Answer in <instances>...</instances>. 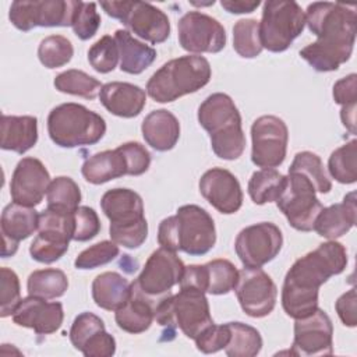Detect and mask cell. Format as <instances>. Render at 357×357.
I'll return each instance as SVG.
<instances>
[{"label":"cell","mask_w":357,"mask_h":357,"mask_svg":"<svg viewBox=\"0 0 357 357\" xmlns=\"http://www.w3.org/2000/svg\"><path fill=\"white\" fill-rule=\"evenodd\" d=\"M211 75V64L205 57L181 56L165 63L152 74L146 82V93L159 103L174 102L204 88Z\"/></svg>","instance_id":"5"},{"label":"cell","mask_w":357,"mask_h":357,"mask_svg":"<svg viewBox=\"0 0 357 357\" xmlns=\"http://www.w3.org/2000/svg\"><path fill=\"white\" fill-rule=\"evenodd\" d=\"M53 84L59 92L81 96L89 100L95 99L103 86L95 77L75 68L60 73Z\"/></svg>","instance_id":"35"},{"label":"cell","mask_w":357,"mask_h":357,"mask_svg":"<svg viewBox=\"0 0 357 357\" xmlns=\"http://www.w3.org/2000/svg\"><path fill=\"white\" fill-rule=\"evenodd\" d=\"M158 243L170 251L205 255L216 243V229L211 215L198 205H183L174 216L163 219L158 227Z\"/></svg>","instance_id":"3"},{"label":"cell","mask_w":357,"mask_h":357,"mask_svg":"<svg viewBox=\"0 0 357 357\" xmlns=\"http://www.w3.org/2000/svg\"><path fill=\"white\" fill-rule=\"evenodd\" d=\"M280 229L271 222H261L244 227L236 237L234 250L247 268H261L271 262L282 250Z\"/></svg>","instance_id":"14"},{"label":"cell","mask_w":357,"mask_h":357,"mask_svg":"<svg viewBox=\"0 0 357 357\" xmlns=\"http://www.w3.org/2000/svg\"><path fill=\"white\" fill-rule=\"evenodd\" d=\"M201 195L220 213H236L243 205V191L236 176L222 167L206 170L199 178Z\"/></svg>","instance_id":"20"},{"label":"cell","mask_w":357,"mask_h":357,"mask_svg":"<svg viewBox=\"0 0 357 357\" xmlns=\"http://www.w3.org/2000/svg\"><path fill=\"white\" fill-rule=\"evenodd\" d=\"M81 173L88 183L99 185L126 176L127 162L119 148L107 149L88 158L81 167Z\"/></svg>","instance_id":"29"},{"label":"cell","mask_w":357,"mask_h":357,"mask_svg":"<svg viewBox=\"0 0 357 357\" xmlns=\"http://www.w3.org/2000/svg\"><path fill=\"white\" fill-rule=\"evenodd\" d=\"M178 42L190 53H219L226 45L223 25L199 11H188L178 20Z\"/></svg>","instance_id":"17"},{"label":"cell","mask_w":357,"mask_h":357,"mask_svg":"<svg viewBox=\"0 0 357 357\" xmlns=\"http://www.w3.org/2000/svg\"><path fill=\"white\" fill-rule=\"evenodd\" d=\"M230 328V340L225 347L229 357H254L262 349L261 333L243 322H227Z\"/></svg>","instance_id":"34"},{"label":"cell","mask_w":357,"mask_h":357,"mask_svg":"<svg viewBox=\"0 0 357 357\" xmlns=\"http://www.w3.org/2000/svg\"><path fill=\"white\" fill-rule=\"evenodd\" d=\"M329 174L342 184L357 180V141L351 139L335 149L328 160Z\"/></svg>","instance_id":"37"},{"label":"cell","mask_w":357,"mask_h":357,"mask_svg":"<svg viewBox=\"0 0 357 357\" xmlns=\"http://www.w3.org/2000/svg\"><path fill=\"white\" fill-rule=\"evenodd\" d=\"M50 139L61 148L86 146L99 142L106 132L105 119L79 103H61L47 116Z\"/></svg>","instance_id":"7"},{"label":"cell","mask_w":357,"mask_h":357,"mask_svg":"<svg viewBox=\"0 0 357 357\" xmlns=\"http://www.w3.org/2000/svg\"><path fill=\"white\" fill-rule=\"evenodd\" d=\"M103 11L120 20L132 33L141 39L158 45L170 35L167 15L158 7L145 1H100Z\"/></svg>","instance_id":"10"},{"label":"cell","mask_w":357,"mask_h":357,"mask_svg":"<svg viewBox=\"0 0 357 357\" xmlns=\"http://www.w3.org/2000/svg\"><path fill=\"white\" fill-rule=\"evenodd\" d=\"M68 250L67 243L56 241L38 234L29 247L31 257L40 264H52L59 261Z\"/></svg>","instance_id":"48"},{"label":"cell","mask_w":357,"mask_h":357,"mask_svg":"<svg viewBox=\"0 0 357 357\" xmlns=\"http://www.w3.org/2000/svg\"><path fill=\"white\" fill-rule=\"evenodd\" d=\"M100 208L110 220L109 234L117 245L134 250L148 237V222L139 194L130 188H113L103 194Z\"/></svg>","instance_id":"6"},{"label":"cell","mask_w":357,"mask_h":357,"mask_svg":"<svg viewBox=\"0 0 357 357\" xmlns=\"http://www.w3.org/2000/svg\"><path fill=\"white\" fill-rule=\"evenodd\" d=\"M155 319L167 329L178 328L192 340L213 324L205 293L188 287L162 297L155 307Z\"/></svg>","instance_id":"8"},{"label":"cell","mask_w":357,"mask_h":357,"mask_svg":"<svg viewBox=\"0 0 357 357\" xmlns=\"http://www.w3.org/2000/svg\"><path fill=\"white\" fill-rule=\"evenodd\" d=\"M131 283L117 272H103L92 282V298L106 311L119 310L130 297Z\"/></svg>","instance_id":"30"},{"label":"cell","mask_w":357,"mask_h":357,"mask_svg":"<svg viewBox=\"0 0 357 357\" xmlns=\"http://www.w3.org/2000/svg\"><path fill=\"white\" fill-rule=\"evenodd\" d=\"M233 290L241 310L251 318H264L276 305V284L261 268L244 266L238 271V279Z\"/></svg>","instance_id":"16"},{"label":"cell","mask_w":357,"mask_h":357,"mask_svg":"<svg viewBox=\"0 0 357 357\" xmlns=\"http://www.w3.org/2000/svg\"><path fill=\"white\" fill-rule=\"evenodd\" d=\"M155 300L148 297L135 282L131 283L128 300L116 310L114 319L120 329L127 333H142L149 329L155 319Z\"/></svg>","instance_id":"24"},{"label":"cell","mask_w":357,"mask_h":357,"mask_svg":"<svg viewBox=\"0 0 357 357\" xmlns=\"http://www.w3.org/2000/svg\"><path fill=\"white\" fill-rule=\"evenodd\" d=\"M99 99L109 113L123 119H132L145 107L146 93L138 85L114 81L102 86Z\"/></svg>","instance_id":"23"},{"label":"cell","mask_w":357,"mask_h":357,"mask_svg":"<svg viewBox=\"0 0 357 357\" xmlns=\"http://www.w3.org/2000/svg\"><path fill=\"white\" fill-rule=\"evenodd\" d=\"M284 183L286 176L276 169H261L254 172L248 181V195L257 205H264L273 201L276 202L283 191Z\"/></svg>","instance_id":"31"},{"label":"cell","mask_w":357,"mask_h":357,"mask_svg":"<svg viewBox=\"0 0 357 357\" xmlns=\"http://www.w3.org/2000/svg\"><path fill=\"white\" fill-rule=\"evenodd\" d=\"M305 26V13L290 0H268L264 3L259 22V40L262 49L280 53L289 49Z\"/></svg>","instance_id":"9"},{"label":"cell","mask_w":357,"mask_h":357,"mask_svg":"<svg viewBox=\"0 0 357 357\" xmlns=\"http://www.w3.org/2000/svg\"><path fill=\"white\" fill-rule=\"evenodd\" d=\"M74 219V234L75 241H88L98 236L100 231V220L95 209L89 206H78L73 213Z\"/></svg>","instance_id":"46"},{"label":"cell","mask_w":357,"mask_h":357,"mask_svg":"<svg viewBox=\"0 0 357 357\" xmlns=\"http://www.w3.org/2000/svg\"><path fill=\"white\" fill-rule=\"evenodd\" d=\"M0 317L6 318L13 315L15 308L21 303L20 279L17 273L7 266H3L0 269Z\"/></svg>","instance_id":"43"},{"label":"cell","mask_w":357,"mask_h":357,"mask_svg":"<svg viewBox=\"0 0 357 357\" xmlns=\"http://www.w3.org/2000/svg\"><path fill=\"white\" fill-rule=\"evenodd\" d=\"M73 31L81 40L91 39L100 26V15L95 3H79L73 20Z\"/></svg>","instance_id":"45"},{"label":"cell","mask_w":357,"mask_h":357,"mask_svg":"<svg viewBox=\"0 0 357 357\" xmlns=\"http://www.w3.org/2000/svg\"><path fill=\"white\" fill-rule=\"evenodd\" d=\"M356 289H350L349 291L343 293L335 303L336 312L343 322V325L349 328H354L357 325V312H356Z\"/></svg>","instance_id":"52"},{"label":"cell","mask_w":357,"mask_h":357,"mask_svg":"<svg viewBox=\"0 0 357 357\" xmlns=\"http://www.w3.org/2000/svg\"><path fill=\"white\" fill-rule=\"evenodd\" d=\"M251 160L262 169H275L286 158L289 130L286 123L276 116H261L251 126Z\"/></svg>","instance_id":"13"},{"label":"cell","mask_w":357,"mask_h":357,"mask_svg":"<svg viewBox=\"0 0 357 357\" xmlns=\"http://www.w3.org/2000/svg\"><path fill=\"white\" fill-rule=\"evenodd\" d=\"M312 183L300 173H289L282 194L276 199L290 226L298 231H311L314 222L324 208L315 195Z\"/></svg>","instance_id":"12"},{"label":"cell","mask_w":357,"mask_h":357,"mask_svg":"<svg viewBox=\"0 0 357 357\" xmlns=\"http://www.w3.org/2000/svg\"><path fill=\"white\" fill-rule=\"evenodd\" d=\"M340 120L350 134H356V105L343 106L340 110Z\"/></svg>","instance_id":"54"},{"label":"cell","mask_w":357,"mask_h":357,"mask_svg":"<svg viewBox=\"0 0 357 357\" xmlns=\"http://www.w3.org/2000/svg\"><path fill=\"white\" fill-rule=\"evenodd\" d=\"M333 353V325L329 315L317 308L312 314L294 322L293 356H331Z\"/></svg>","instance_id":"18"},{"label":"cell","mask_w":357,"mask_h":357,"mask_svg":"<svg viewBox=\"0 0 357 357\" xmlns=\"http://www.w3.org/2000/svg\"><path fill=\"white\" fill-rule=\"evenodd\" d=\"M64 319L63 305L59 301L49 303L46 298L28 296L21 300L13 314L18 326L33 329L36 335H50L60 329Z\"/></svg>","instance_id":"21"},{"label":"cell","mask_w":357,"mask_h":357,"mask_svg":"<svg viewBox=\"0 0 357 357\" xmlns=\"http://www.w3.org/2000/svg\"><path fill=\"white\" fill-rule=\"evenodd\" d=\"M347 265L343 244L329 240L298 258L287 271L282 287V307L293 318H304L318 308L319 287Z\"/></svg>","instance_id":"2"},{"label":"cell","mask_w":357,"mask_h":357,"mask_svg":"<svg viewBox=\"0 0 357 357\" xmlns=\"http://www.w3.org/2000/svg\"><path fill=\"white\" fill-rule=\"evenodd\" d=\"M79 3L77 0H15L10 6L8 18L22 32L36 26H71Z\"/></svg>","instance_id":"11"},{"label":"cell","mask_w":357,"mask_h":357,"mask_svg":"<svg viewBox=\"0 0 357 357\" xmlns=\"http://www.w3.org/2000/svg\"><path fill=\"white\" fill-rule=\"evenodd\" d=\"M261 3L257 1H244V0H222L220 6L230 14H247L252 13Z\"/></svg>","instance_id":"53"},{"label":"cell","mask_w":357,"mask_h":357,"mask_svg":"<svg viewBox=\"0 0 357 357\" xmlns=\"http://www.w3.org/2000/svg\"><path fill=\"white\" fill-rule=\"evenodd\" d=\"M105 331L103 321L92 312H81L75 317L70 328V340L77 350H82L85 343L98 332Z\"/></svg>","instance_id":"44"},{"label":"cell","mask_w":357,"mask_h":357,"mask_svg":"<svg viewBox=\"0 0 357 357\" xmlns=\"http://www.w3.org/2000/svg\"><path fill=\"white\" fill-rule=\"evenodd\" d=\"M81 353L85 357H110L116 353V340L106 329L100 331L85 343Z\"/></svg>","instance_id":"50"},{"label":"cell","mask_w":357,"mask_h":357,"mask_svg":"<svg viewBox=\"0 0 357 357\" xmlns=\"http://www.w3.org/2000/svg\"><path fill=\"white\" fill-rule=\"evenodd\" d=\"M289 173H300L305 176L312 183L317 192L326 194L332 190V183L325 172L321 158L310 151L296 153L289 167Z\"/></svg>","instance_id":"36"},{"label":"cell","mask_w":357,"mask_h":357,"mask_svg":"<svg viewBox=\"0 0 357 357\" xmlns=\"http://www.w3.org/2000/svg\"><path fill=\"white\" fill-rule=\"evenodd\" d=\"M119 252V245L114 241L103 240L79 252L74 261V265L77 269H95L112 262Z\"/></svg>","instance_id":"42"},{"label":"cell","mask_w":357,"mask_h":357,"mask_svg":"<svg viewBox=\"0 0 357 357\" xmlns=\"http://www.w3.org/2000/svg\"><path fill=\"white\" fill-rule=\"evenodd\" d=\"M356 192L351 191L344 197L343 202L322 208L314 222L312 230H315L321 237L336 240L356 225Z\"/></svg>","instance_id":"25"},{"label":"cell","mask_w":357,"mask_h":357,"mask_svg":"<svg viewBox=\"0 0 357 357\" xmlns=\"http://www.w3.org/2000/svg\"><path fill=\"white\" fill-rule=\"evenodd\" d=\"M233 49L244 59H254L261 54L259 22L257 20H238L233 26Z\"/></svg>","instance_id":"39"},{"label":"cell","mask_w":357,"mask_h":357,"mask_svg":"<svg viewBox=\"0 0 357 357\" xmlns=\"http://www.w3.org/2000/svg\"><path fill=\"white\" fill-rule=\"evenodd\" d=\"M333 99L337 105L350 106L356 105L357 100V75L349 74L344 78H340L333 85Z\"/></svg>","instance_id":"51"},{"label":"cell","mask_w":357,"mask_h":357,"mask_svg":"<svg viewBox=\"0 0 357 357\" xmlns=\"http://www.w3.org/2000/svg\"><path fill=\"white\" fill-rule=\"evenodd\" d=\"M38 141V119L33 116H1L0 146L20 155L35 146Z\"/></svg>","instance_id":"27"},{"label":"cell","mask_w":357,"mask_h":357,"mask_svg":"<svg viewBox=\"0 0 357 357\" xmlns=\"http://www.w3.org/2000/svg\"><path fill=\"white\" fill-rule=\"evenodd\" d=\"M305 24L317 40L303 47L300 56L315 71H335L350 59L357 32L354 6L331 1L311 3L305 11Z\"/></svg>","instance_id":"1"},{"label":"cell","mask_w":357,"mask_h":357,"mask_svg":"<svg viewBox=\"0 0 357 357\" xmlns=\"http://www.w3.org/2000/svg\"><path fill=\"white\" fill-rule=\"evenodd\" d=\"M184 268L183 261L174 251L160 247L149 255L135 283L142 293L159 301L180 283Z\"/></svg>","instance_id":"15"},{"label":"cell","mask_w":357,"mask_h":357,"mask_svg":"<svg viewBox=\"0 0 357 357\" xmlns=\"http://www.w3.org/2000/svg\"><path fill=\"white\" fill-rule=\"evenodd\" d=\"M198 121L208 131L213 153L225 160L238 159L245 148L241 116L233 99L222 92L209 95L198 107Z\"/></svg>","instance_id":"4"},{"label":"cell","mask_w":357,"mask_h":357,"mask_svg":"<svg viewBox=\"0 0 357 357\" xmlns=\"http://www.w3.org/2000/svg\"><path fill=\"white\" fill-rule=\"evenodd\" d=\"M195 346L201 353L211 354L226 347L230 340L229 324L225 325H209L195 339Z\"/></svg>","instance_id":"47"},{"label":"cell","mask_w":357,"mask_h":357,"mask_svg":"<svg viewBox=\"0 0 357 357\" xmlns=\"http://www.w3.org/2000/svg\"><path fill=\"white\" fill-rule=\"evenodd\" d=\"M119 151L124 155L127 162V174L141 176L144 174L151 165V155L144 145L139 142H126L117 146Z\"/></svg>","instance_id":"49"},{"label":"cell","mask_w":357,"mask_h":357,"mask_svg":"<svg viewBox=\"0 0 357 357\" xmlns=\"http://www.w3.org/2000/svg\"><path fill=\"white\" fill-rule=\"evenodd\" d=\"M46 199L49 209L60 213H73L79 206L81 191L71 177L59 176L50 181Z\"/></svg>","instance_id":"33"},{"label":"cell","mask_w":357,"mask_h":357,"mask_svg":"<svg viewBox=\"0 0 357 357\" xmlns=\"http://www.w3.org/2000/svg\"><path fill=\"white\" fill-rule=\"evenodd\" d=\"M50 174L36 158H22L11 176L10 195L13 202L24 206H36L42 202L50 185Z\"/></svg>","instance_id":"19"},{"label":"cell","mask_w":357,"mask_h":357,"mask_svg":"<svg viewBox=\"0 0 357 357\" xmlns=\"http://www.w3.org/2000/svg\"><path fill=\"white\" fill-rule=\"evenodd\" d=\"M68 289V279L60 269H38L33 271L26 280L29 296L52 300L61 297Z\"/></svg>","instance_id":"32"},{"label":"cell","mask_w":357,"mask_h":357,"mask_svg":"<svg viewBox=\"0 0 357 357\" xmlns=\"http://www.w3.org/2000/svg\"><path fill=\"white\" fill-rule=\"evenodd\" d=\"M206 271V293L222 296L231 291L238 279L236 266L223 258L212 259L205 264Z\"/></svg>","instance_id":"38"},{"label":"cell","mask_w":357,"mask_h":357,"mask_svg":"<svg viewBox=\"0 0 357 357\" xmlns=\"http://www.w3.org/2000/svg\"><path fill=\"white\" fill-rule=\"evenodd\" d=\"M114 39L119 47L120 70L127 74H141L156 59V50L139 40H137L128 31L117 29Z\"/></svg>","instance_id":"28"},{"label":"cell","mask_w":357,"mask_h":357,"mask_svg":"<svg viewBox=\"0 0 357 357\" xmlns=\"http://www.w3.org/2000/svg\"><path fill=\"white\" fill-rule=\"evenodd\" d=\"M145 142L159 152L170 151L180 138V123L177 117L166 110L159 109L151 112L141 124Z\"/></svg>","instance_id":"26"},{"label":"cell","mask_w":357,"mask_h":357,"mask_svg":"<svg viewBox=\"0 0 357 357\" xmlns=\"http://www.w3.org/2000/svg\"><path fill=\"white\" fill-rule=\"evenodd\" d=\"M120 56L116 39L110 35L102 36L88 50V61L92 68L100 74L113 71L117 66Z\"/></svg>","instance_id":"41"},{"label":"cell","mask_w":357,"mask_h":357,"mask_svg":"<svg viewBox=\"0 0 357 357\" xmlns=\"http://www.w3.org/2000/svg\"><path fill=\"white\" fill-rule=\"evenodd\" d=\"M74 54L73 43L63 35H50L40 40L38 47L39 61L46 68H59L70 63Z\"/></svg>","instance_id":"40"},{"label":"cell","mask_w":357,"mask_h":357,"mask_svg":"<svg viewBox=\"0 0 357 357\" xmlns=\"http://www.w3.org/2000/svg\"><path fill=\"white\" fill-rule=\"evenodd\" d=\"M39 226V213L35 208L24 206L15 202L8 204L0 219V230L3 237L1 257L7 258L17 252L18 243L28 238L38 230Z\"/></svg>","instance_id":"22"}]
</instances>
